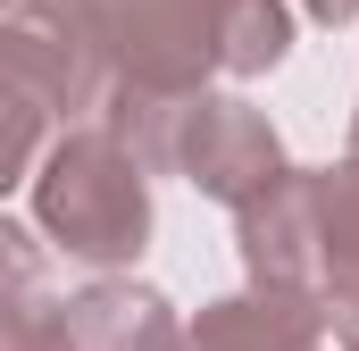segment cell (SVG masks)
<instances>
[{"instance_id": "6da1fadb", "label": "cell", "mask_w": 359, "mask_h": 351, "mask_svg": "<svg viewBox=\"0 0 359 351\" xmlns=\"http://www.w3.org/2000/svg\"><path fill=\"white\" fill-rule=\"evenodd\" d=\"M92 8H100L109 92L142 100H201L217 76L251 84L292 51L284 0H92Z\"/></svg>"}, {"instance_id": "7a4b0ae2", "label": "cell", "mask_w": 359, "mask_h": 351, "mask_svg": "<svg viewBox=\"0 0 359 351\" xmlns=\"http://www.w3.org/2000/svg\"><path fill=\"white\" fill-rule=\"evenodd\" d=\"M234 218H243L234 243H243L251 284L301 301L334 351H359V159L284 168Z\"/></svg>"}, {"instance_id": "52a82bcc", "label": "cell", "mask_w": 359, "mask_h": 351, "mask_svg": "<svg viewBox=\"0 0 359 351\" xmlns=\"http://www.w3.org/2000/svg\"><path fill=\"white\" fill-rule=\"evenodd\" d=\"M0 351H76L67 343V301L34 293H0Z\"/></svg>"}, {"instance_id": "3957f363", "label": "cell", "mask_w": 359, "mask_h": 351, "mask_svg": "<svg viewBox=\"0 0 359 351\" xmlns=\"http://www.w3.org/2000/svg\"><path fill=\"white\" fill-rule=\"evenodd\" d=\"M34 218H42V234L67 260L126 267V260H142V243H151V176H142V159L117 134L67 126L42 151V168H34Z\"/></svg>"}, {"instance_id": "5b68a950", "label": "cell", "mask_w": 359, "mask_h": 351, "mask_svg": "<svg viewBox=\"0 0 359 351\" xmlns=\"http://www.w3.org/2000/svg\"><path fill=\"white\" fill-rule=\"evenodd\" d=\"M67 343L76 351H184L176 301L126 276H92L84 293H67Z\"/></svg>"}, {"instance_id": "8fae6325", "label": "cell", "mask_w": 359, "mask_h": 351, "mask_svg": "<svg viewBox=\"0 0 359 351\" xmlns=\"http://www.w3.org/2000/svg\"><path fill=\"white\" fill-rule=\"evenodd\" d=\"M0 17H8V0H0Z\"/></svg>"}, {"instance_id": "9c48e42d", "label": "cell", "mask_w": 359, "mask_h": 351, "mask_svg": "<svg viewBox=\"0 0 359 351\" xmlns=\"http://www.w3.org/2000/svg\"><path fill=\"white\" fill-rule=\"evenodd\" d=\"M301 8H309L318 25H351V17H359V0H301Z\"/></svg>"}, {"instance_id": "30bf717a", "label": "cell", "mask_w": 359, "mask_h": 351, "mask_svg": "<svg viewBox=\"0 0 359 351\" xmlns=\"http://www.w3.org/2000/svg\"><path fill=\"white\" fill-rule=\"evenodd\" d=\"M351 159H359V109H351Z\"/></svg>"}, {"instance_id": "8992f818", "label": "cell", "mask_w": 359, "mask_h": 351, "mask_svg": "<svg viewBox=\"0 0 359 351\" xmlns=\"http://www.w3.org/2000/svg\"><path fill=\"white\" fill-rule=\"evenodd\" d=\"M184 351H334V343H326V326H318L301 301L251 284V293L209 301V310L184 326Z\"/></svg>"}, {"instance_id": "ba28073f", "label": "cell", "mask_w": 359, "mask_h": 351, "mask_svg": "<svg viewBox=\"0 0 359 351\" xmlns=\"http://www.w3.org/2000/svg\"><path fill=\"white\" fill-rule=\"evenodd\" d=\"M34 284H42V243L17 218H0V293H34Z\"/></svg>"}, {"instance_id": "277c9868", "label": "cell", "mask_w": 359, "mask_h": 351, "mask_svg": "<svg viewBox=\"0 0 359 351\" xmlns=\"http://www.w3.org/2000/svg\"><path fill=\"white\" fill-rule=\"evenodd\" d=\"M142 176H184L192 192H209L226 209H251L276 176H284V143H276V126L251 100L201 92V100H176L168 109V126H159Z\"/></svg>"}]
</instances>
